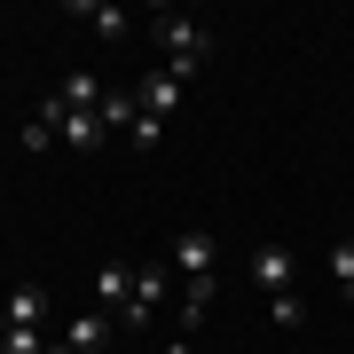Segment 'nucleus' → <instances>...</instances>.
<instances>
[{
    "instance_id": "f257e3e1",
    "label": "nucleus",
    "mask_w": 354,
    "mask_h": 354,
    "mask_svg": "<svg viewBox=\"0 0 354 354\" xmlns=\"http://www.w3.org/2000/svg\"><path fill=\"white\" fill-rule=\"evenodd\" d=\"M165 268H174V276H189V307H181V323L197 330L205 307H213V283H221V236H213V228H181Z\"/></svg>"
},
{
    "instance_id": "f03ea898",
    "label": "nucleus",
    "mask_w": 354,
    "mask_h": 354,
    "mask_svg": "<svg viewBox=\"0 0 354 354\" xmlns=\"http://www.w3.org/2000/svg\"><path fill=\"white\" fill-rule=\"evenodd\" d=\"M150 39H158V55H165V71L189 87V79L213 64V32L197 24V16H181V8H158L150 16Z\"/></svg>"
},
{
    "instance_id": "7ed1b4c3",
    "label": "nucleus",
    "mask_w": 354,
    "mask_h": 354,
    "mask_svg": "<svg viewBox=\"0 0 354 354\" xmlns=\"http://www.w3.org/2000/svg\"><path fill=\"white\" fill-rule=\"evenodd\" d=\"M39 127H48L55 142H71V150H95V142L111 134V127H102V111H64V102H55V95L39 102Z\"/></svg>"
},
{
    "instance_id": "20e7f679",
    "label": "nucleus",
    "mask_w": 354,
    "mask_h": 354,
    "mask_svg": "<svg viewBox=\"0 0 354 354\" xmlns=\"http://www.w3.org/2000/svg\"><path fill=\"white\" fill-rule=\"evenodd\" d=\"M165 276H174V268H134V299H127V315H118V323H127V330H142V323H150L158 315V299H165Z\"/></svg>"
},
{
    "instance_id": "39448f33",
    "label": "nucleus",
    "mask_w": 354,
    "mask_h": 354,
    "mask_svg": "<svg viewBox=\"0 0 354 354\" xmlns=\"http://www.w3.org/2000/svg\"><path fill=\"white\" fill-rule=\"evenodd\" d=\"M0 330H48V291H39V283H16L8 307H0Z\"/></svg>"
},
{
    "instance_id": "423d86ee",
    "label": "nucleus",
    "mask_w": 354,
    "mask_h": 354,
    "mask_svg": "<svg viewBox=\"0 0 354 354\" xmlns=\"http://www.w3.org/2000/svg\"><path fill=\"white\" fill-rule=\"evenodd\" d=\"M181 95H189V87H181V79L165 71V64H158L150 79H134V102H142L150 118H174V111H181Z\"/></svg>"
},
{
    "instance_id": "0eeeda50",
    "label": "nucleus",
    "mask_w": 354,
    "mask_h": 354,
    "mask_svg": "<svg viewBox=\"0 0 354 354\" xmlns=\"http://www.w3.org/2000/svg\"><path fill=\"white\" fill-rule=\"evenodd\" d=\"M244 276H252V283L268 291V299H276V291H291V252H283V244H252Z\"/></svg>"
},
{
    "instance_id": "6e6552de",
    "label": "nucleus",
    "mask_w": 354,
    "mask_h": 354,
    "mask_svg": "<svg viewBox=\"0 0 354 354\" xmlns=\"http://www.w3.org/2000/svg\"><path fill=\"white\" fill-rule=\"evenodd\" d=\"M127 299H134V268H102V276H95V307H118V315H127Z\"/></svg>"
},
{
    "instance_id": "1a4fd4ad",
    "label": "nucleus",
    "mask_w": 354,
    "mask_h": 354,
    "mask_svg": "<svg viewBox=\"0 0 354 354\" xmlns=\"http://www.w3.org/2000/svg\"><path fill=\"white\" fill-rule=\"evenodd\" d=\"M55 102H64V111H102V87H95V71H64Z\"/></svg>"
},
{
    "instance_id": "9d476101",
    "label": "nucleus",
    "mask_w": 354,
    "mask_h": 354,
    "mask_svg": "<svg viewBox=\"0 0 354 354\" xmlns=\"http://www.w3.org/2000/svg\"><path fill=\"white\" fill-rule=\"evenodd\" d=\"M64 346L71 354H102V346H111V323H102V315H79V323H64Z\"/></svg>"
},
{
    "instance_id": "9b49d317",
    "label": "nucleus",
    "mask_w": 354,
    "mask_h": 354,
    "mask_svg": "<svg viewBox=\"0 0 354 354\" xmlns=\"http://www.w3.org/2000/svg\"><path fill=\"white\" fill-rule=\"evenodd\" d=\"M268 315H276L283 330H299V323H307V299H299V291H276V299H268Z\"/></svg>"
},
{
    "instance_id": "f8f14e48",
    "label": "nucleus",
    "mask_w": 354,
    "mask_h": 354,
    "mask_svg": "<svg viewBox=\"0 0 354 354\" xmlns=\"http://www.w3.org/2000/svg\"><path fill=\"white\" fill-rule=\"evenodd\" d=\"M330 276H339V291L354 299V244L346 236H330Z\"/></svg>"
},
{
    "instance_id": "ddd939ff",
    "label": "nucleus",
    "mask_w": 354,
    "mask_h": 354,
    "mask_svg": "<svg viewBox=\"0 0 354 354\" xmlns=\"http://www.w3.org/2000/svg\"><path fill=\"white\" fill-rule=\"evenodd\" d=\"M79 16H87V24H95L102 39H118V32H127V24H134V16H127V8H79Z\"/></svg>"
},
{
    "instance_id": "4468645a",
    "label": "nucleus",
    "mask_w": 354,
    "mask_h": 354,
    "mask_svg": "<svg viewBox=\"0 0 354 354\" xmlns=\"http://www.w3.org/2000/svg\"><path fill=\"white\" fill-rule=\"evenodd\" d=\"M0 354H48V339L39 330H0Z\"/></svg>"
},
{
    "instance_id": "2eb2a0df",
    "label": "nucleus",
    "mask_w": 354,
    "mask_h": 354,
    "mask_svg": "<svg viewBox=\"0 0 354 354\" xmlns=\"http://www.w3.org/2000/svg\"><path fill=\"white\" fill-rule=\"evenodd\" d=\"M48 354H71V346H64V339H55V346H48Z\"/></svg>"
}]
</instances>
